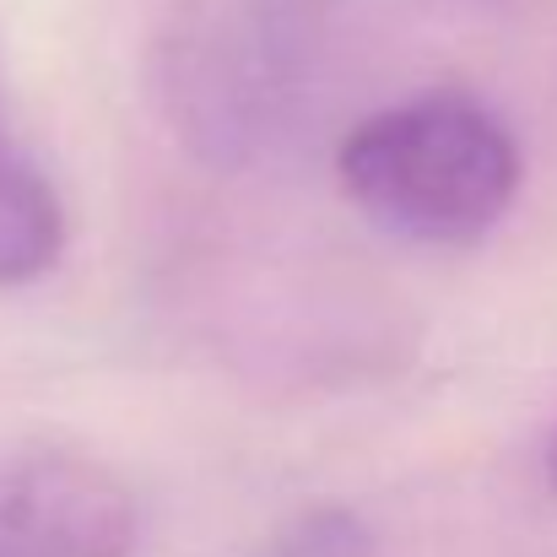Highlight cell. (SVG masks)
Wrapping results in <instances>:
<instances>
[{
    "label": "cell",
    "instance_id": "1",
    "mask_svg": "<svg viewBox=\"0 0 557 557\" xmlns=\"http://www.w3.org/2000/svg\"><path fill=\"white\" fill-rule=\"evenodd\" d=\"M347 200L406 244H476L520 195V141L471 92H422L369 114L336 158Z\"/></svg>",
    "mask_w": 557,
    "mask_h": 557
},
{
    "label": "cell",
    "instance_id": "2",
    "mask_svg": "<svg viewBox=\"0 0 557 557\" xmlns=\"http://www.w3.org/2000/svg\"><path fill=\"white\" fill-rule=\"evenodd\" d=\"M320 0H227L174 54V114L206 158L238 163L271 147L314 76Z\"/></svg>",
    "mask_w": 557,
    "mask_h": 557
},
{
    "label": "cell",
    "instance_id": "3",
    "mask_svg": "<svg viewBox=\"0 0 557 557\" xmlns=\"http://www.w3.org/2000/svg\"><path fill=\"white\" fill-rule=\"evenodd\" d=\"M141 504L120 471L65 449L0 460V557H131Z\"/></svg>",
    "mask_w": 557,
    "mask_h": 557
},
{
    "label": "cell",
    "instance_id": "4",
    "mask_svg": "<svg viewBox=\"0 0 557 557\" xmlns=\"http://www.w3.org/2000/svg\"><path fill=\"white\" fill-rule=\"evenodd\" d=\"M65 249V206L49 169L27 147L0 76V287H27L54 271Z\"/></svg>",
    "mask_w": 557,
    "mask_h": 557
},
{
    "label": "cell",
    "instance_id": "5",
    "mask_svg": "<svg viewBox=\"0 0 557 557\" xmlns=\"http://www.w3.org/2000/svg\"><path fill=\"white\" fill-rule=\"evenodd\" d=\"M260 557H379V553H373L369 531L358 525V515L320 509V515H304L287 536H276Z\"/></svg>",
    "mask_w": 557,
    "mask_h": 557
},
{
    "label": "cell",
    "instance_id": "6",
    "mask_svg": "<svg viewBox=\"0 0 557 557\" xmlns=\"http://www.w3.org/2000/svg\"><path fill=\"white\" fill-rule=\"evenodd\" d=\"M547 482H553V493H557V428H553V438H547Z\"/></svg>",
    "mask_w": 557,
    "mask_h": 557
}]
</instances>
